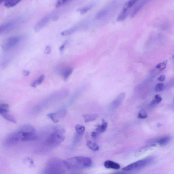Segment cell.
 Here are the masks:
<instances>
[{
  "instance_id": "37",
  "label": "cell",
  "mask_w": 174,
  "mask_h": 174,
  "mask_svg": "<svg viewBox=\"0 0 174 174\" xmlns=\"http://www.w3.org/2000/svg\"><path fill=\"white\" fill-rule=\"evenodd\" d=\"M23 76L27 77L30 74L29 71L28 70H23Z\"/></svg>"
},
{
  "instance_id": "38",
  "label": "cell",
  "mask_w": 174,
  "mask_h": 174,
  "mask_svg": "<svg viewBox=\"0 0 174 174\" xmlns=\"http://www.w3.org/2000/svg\"><path fill=\"white\" fill-rule=\"evenodd\" d=\"M165 75H162L159 76L158 79V80L160 81H163L165 79Z\"/></svg>"
},
{
  "instance_id": "12",
  "label": "cell",
  "mask_w": 174,
  "mask_h": 174,
  "mask_svg": "<svg viewBox=\"0 0 174 174\" xmlns=\"http://www.w3.org/2000/svg\"><path fill=\"white\" fill-rule=\"evenodd\" d=\"M83 26L80 25L76 26L71 27V28L64 31L61 33V35L62 36H69L83 28Z\"/></svg>"
},
{
  "instance_id": "20",
  "label": "cell",
  "mask_w": 174,
  "mask_h": 174,
  "mask_svg": "<svg viewBox=\"0 0 174 174\" xmlns=\"http://www.w3.org/2000/svg\"><path fill=\"white\" fill-rule=\"evenodd\" d=\"M19 131L22 132H35V129L32 125H24L20 128Z\"/></svg>"
},
{
  "instance_id": "40",
  "label": "cell",
  "mask_w": 174,
  "mask_h": 174,
  "mask_svg": "<svg viewBox=\"0 0 174 174\" xmlns=\"http://www.w3.org/2000/svg\"><path fill=\"white\" fill-rule=\"evenodd\" d=\"M52 19L53 20H55V21H56V20L58 19L59 17L57 15H54L53 16H52Z\"/></svg>"
},
{
  "instance_id": "31",
  "label": "cell",
  "mask_w": 174,
  "mask_h": 174,
  "mask_svg": "<svg viewBox=\"0 0 174 174\" xmlns=\"http://www.w3.org/2000/svg\"><path fill=\"white\" fill-rule=\"evenodd\" d=\"M138 1L139 0H129L125 3L124 6L128 8L131 9Z\"/></svg>"
},
{
  "instance_id": "27",
  "label": "cell",
  "mask_w": 174,
  "mask_h": 174,
  "mask_svg": "<svg viewBox=\"0 0 174 174\" xmlns=\"http://www.w3.org/2000/svg\"><path fill=\"white\" fill-rule=\"evenodd\" d=\"M95 4H91L83 8L78 9V11L80 12L81 14L83 15L93 8Z\"/></svg>"
},
{
  "instance_id": "29",
  "label": "cell",
  "mask_w": 174,
  "mask_h": 174,
  "mask_svg": "<svg viewBox=\"0 0 174 174\" xmlns=\"http://www.w3.org/2000/svg\"><path fill=\"white\" fill-rule=\"evenodd\" d=\"M75 128L77 133L80 135L83 134L85 130V128L84 126L80 125H76Z\"/></svg>"
},
{
  "instance_id": "32",
  "label": "cell",
  "mask_w": 174,
  "mask_h": 174,
  "mask_svg": "<svg viewBox=\"0 0 174 174\" xmlns=\"http://www.w3.org/2000/svg\"><path fill=\"white\" fill-rule=\"evenodd\" d=\"M72 0H57L56 6V8H59L66 3H67Z\"/></svg>"
},
{
  "instance_id": "18",
  "label": "cell",
  "mask_w": 174,
  "mask_h": 174,
  "mask_svg": "<svg viewBox=\"0 0 174 174\" xmlns=\"http://www.w3.org/2000/svg\"><path fill=\"white\" fill-rule=\"evenodd\" d=\"M108 127L107 122L104 119L102 120V123L101 125L98 126L96 128V131L98 133L104 132L107 129Z\"/></svg>"
},
{
  "instance_id": "16",
  "label": "cell",
  "mask_w": 174,
  "mask_h": 174,
  "mask_svg": "<svg viewBox=\"0 0 174 174\" xmlns=\"http://www.w3.org/2000/svg\"><path fill=\"white\" fill-rule=\"evenodd\" d=\"M156 146L155 144H151L143 146V147L140 148L136 151L135 153L136 155H141V154L142 155V153H144L146 151H147L149 149L155 147Z\"/></svg>"
},
{
  "instance_id": "8",
  "label": "cell",
  "mask_w": 174,
  "mask_h": 174,
  "mask_svg": "<svg viewBox=\"0 0 174 174\" xmlns=\"http://www.w3.org/2000/svg\"><path fill=\"white\" fill-rule=\"evenodd\" d=\"M22 141H34L37 138V136L35 132H22Z\"/></svg>"
},
{
  "instance_id": "14",
  "label": "cell",
  "mask_w": 174,
  "mask_h": 174,
  "mask_svg": "<svg viewBox=\"0 0 174 174\" xmlns=\"http://www.w3.org/2000/svg\"><path fill=\"white\" fill-rule=\"evenodd\" d=\"M112 6V5L109 6L98 12L95 16V18L97 19H100L106 15L110 11Z\"/></svg>"
},
{
  "instance_id": "22",
  "label": "cell",
  "mask_w": 174,
  "mask_h": 174,
  "mask_svg": "<svg viewBox=\"0 0 174 174\" xmlns=\"http://www.w3.org/2000/svg\"><path fill=\"white\" fill-rule=\"evenodd\" d=\"M87 145L88 147L94 151H97L99 150V146L96 143L92 142L90 140H87Z\"/></svg>"
},
{
  "instance_id": "6",
  "label": "cell",
  "mask_w": 174,
  "mask_h": 174,
  "mask_svg": "<svg viewBox=\"0 0 174 174\" xmlns=\"http://www.w3.org/2000/svg\"><path fill=\"white\" fill-rule=\"evenodd\" d=\"M52 16L51 15H48L40 20L34 27L35 31L36 32H38L40 31L48 23L50 19L52 18Z\"/></svg>"
},
{
  "instance_id": "25",
  "label": "cell",
  "mask_w": 174,
  "mask_h": 174,
  "mask_svg": "<svg viewBox=\"0 0 174 174\" xmlns=\"http://www.w3.org/2000/svg\"><path fill=\"white\" fill-rule=\"evenodd\" d=\"M45 79V76L44 74L40 76L38 79H37L31 84V86L33 87H36L37 86L41 84Z\"/></svg>"
},
{
  "instance_id": "34",
  "label": "cell",
  "mask_w": 174,
  "mask_h": 174,
  "mask_svg": "<svg viewBox=\"0 0 174 174\" xmlns=\"http://www.w3.org/2000/svg\"><path fill=\"white\" fill-rule=\"evenodd\" d=\"M165 87L163 83H159L156 85L155 90L156 91H162L165 89Z\"/></svg>"
},
{
  "instance_id": "23",
  "label": "cell",
  "mask_w": 174,
  "mask_h": 174,
  "mask_svg": "<svg viewBox=\"0 0 174 174\" xmlns=\"http://www.w3.org/2000/svg\"><path fill=\"white\" fill-rule=\"evenodd\" d=\"M162 98L159 95H156L153 100L150 103V106L153 107L160 103L162 100Z\"/></svg>"
},
{
  "instance_id": "1",
  "label": "cell",
  "mask_w": 174,
  "mask_h": 174,
  "mask_svg": "<svg viewBox=\"0 0 174 174\" xmlns=\"http://www.w3.org/2000/svg\"><path fill=\"white\" fill-rule=\"evenodd\" d=\"M65 166L70 170H78L89 168L91 165V159L84 156H76L64 161Z\"/></svg>"
},
{
  "instance_id": "2",
  "label": "cell",
  "mask_w": 174,
  "mask_h": 174,
  "mask_svg": "<svg viewBox=\"0 0 174 174\" xmlns=\"http://www.w3.org/2000/svg\"><path fill=\"white\" fill-rule=\"evenodd\" d=\"M154 160V158L150 156L132 163L125 167L122 170L124 171H130L134 170L141 169L151 164Z\"/></svg>"
},
{
  "instance_id": "30",
  "label": "cell",
  "mask_w": 174,
  "mask_h": 174,
  "mask_svg": "<svg viewBox=\"0 0 174 174\" xmlns=\"http://www.w3.org/2000/svg\"><path fill=\"white\" fill-rule=\"evenodd\" d=\"M148 115L146 111L144 109L140 110L138 114V118L144 119L147 117Z\"/></svg>"
},
{
  "instance_id": "19",
  "label": "cell",
  "mask_w": 174,
  "mask_h": 174,
  "mask_svg": "<svg viewBox=\"0 0 174 174\" xmlns=\"http://www.w3.org/2000/svg\"><path fill=\"white\" fill-rule=\"evenodd\" d=\"M22 0H7L5 2L4 6L6 8H10L15 6Z\"/></svg>"
},
{
  "instance_id": "7",
  "label": "cell",
  "mask_w": 174,
  "mask_h": 174,
  "mask_svg": "<svg viewBox=\"0 0 174 174\" xmlns=\"http://www.w3.org/2000/svg\"><path fill=\"white\" fill-rule=\"evenodd\" d=\"M66 112L65 110H62L56 112L48 114L47 116L53 122L57 123L59 121L60 118L64 117Z\"/></svg>"
},
{
  "instance_id": "9",
  "label": "cell",
  "mask_w": 174,
  "mask_h": 174,
  "mask_svg": "<svg viewBox=\"0 0 174 174\" xmlns=\"http://www.w3.org/2000/svg\"><path fill=\"white\" fill-rule=\"evenodd\" d=\"M130 12V9L124 6L121 12L119 13L117 18L118 22H121L125 20Z\"/></svg>"
},
{
  "instance_id": "26",
  "label": "cell",
  "mask_w": 174,
  "mask_h": 174,
  "mask_svg": "<svg viewBox=\"0 0 174 174\" xmlns=\"http://www.w3.org/2000/svg\"><path fill=\"white\" fill-rule=\"evenodd\" d=\"M12 24L13 23L12 22H9L0 26V34L10 28V27H11Z\"/></svg>"
},
{
  "instance_id": "33",
  "label": "cell",
  "mask_w": 174,
  "mask_h": 174,
  "mask_svg": "<svg viewBox=\"0 0 174 174\" xmlns=\"http://www.w3.org/2000/svg\"><path fill=\"white\" fill-rule=\"evenodd\" d=\"M167 63H168V61H163V62L158 64L156 66V68L157 69L161 70H164L166 67Z\"/></svg>"
},
{
  "instance_id": "10",
  "label": "cell",
  "mask_w": 174,
  "mask_h": 174,
  "mask_svg": "<svg viewBox=\"0 0 174 174\" xmlns=\"http://www.w3.org/2000/svg\"><path fill=\"white\" fill-rule=\"evenodd\" d=\"M150 1V0H142L132 13L130 15V18H134L143 7L146 4V3H147Z\"/></svg>"
},
{
  "instance_id": "11",
  "label": "cell",
  "mask_w": 174,
  "mask_h": 174,
  "mask_svg": "<svg viewBox=\"0 0 174 174\" xmlns=\"http://www.w3.org/2000/svg\"><path fill=\"white\" fill-rule=\"evenodd\" d=\"M125 96V94L124 93H122L119 94L117 98L112 101V108L114 109L117 108L123 100Z\"/></svg>"
},
{
  "instance_id": "36",
  "label": "cell",
  "mask_w": 174,
  "mask_h": 174,
  "mask_svg": "<svg viewBox=\"0 0 174 174\" xmlns=\"http://www.w3.org/2000/svg\"><path fill=\"white\" fill-rule=\"evenodd\" d=\"M51 52V48L49 46H47L45 50V53L46 54H49Z\"/></svg>"
},
{
  "instance_id": "15",
  "label": "cell",
  "mask_w": 174,
  "mask_h": 174,
  "mask_svg": "<svg viewBox=\"0 0 174 174\" xmlns=\"http://www.w3.org/2000/svg\"><path fill=\"white\" fill-rule=\"evenodd\" d=\"M171 136L169 135L164 136L160 138L156 141V142L161 146L166 145L171 140Z\"/></svg>"
},
{
  "instance_id": "5",
  "label": "cell",
  "mask_w": 174,
  "mask_h": 174,
  "mask_svg": "<svg viewBox=\"0 0 174 174\" xmlns=\"http://www.w3.org/2000/svg\"><path fill=\"white\" fill-rule=\"evenodd\" d=\"M20 37L12 36L3 40L1 43V46L4 50H8L15 46L19 42Z\"/></svg>"
},
{
  "instance_id": "28",
  "label": "cell",
  "mask_w": 174,
  "mask_h": 174,
  "mask_svg": "<svg viewBox=\"0 0 174 174\" xmlns=\"http://www.w3.org/2000/svg\"><path fill=\"white\" fill-rule=\"evenodd\" d=\"M9 105L6 104H0V114L5 112H8Z\"/></svg>"
},
{
  "instance_id": "3",
  "label": "cell",
  "mask_w": 174,
  "mask_h": 174,
  "mask_svg": "<svg viewBox=\"0 0 174 174\" xmlns=\"http://www.w3.org/2000/svg\"><path fill=\"white\" fill-rule=\"evenodd\" d=\"M63 133L62 129H57L52 133L47 139V144L50 146H55L60 144L64 139L62 134Z\"/></svg>"
},
{
  "instance_id": "4",
  "label": "cell",
  "mask_w": 174,
  "mask_h": 174,
  "mask_svg": "<svg viewBox=\"0 0 174 174\" xmlns=\"http://www.w3.org/2000/svg\"><path fill=\"white\" fill-rule=\"evenodd\" d=\"M22 133L19 130L14 132L10 134L5 139V144L11 146L16 144L20 141H22Z\"/></svg>"
},
{
  "instance_id": "21",
  "label": "cell",
  "mask_w": 174,
  "mask_h": 174,
  "mask_svg": "<svg viewBox=\"0 0 174 174\" xmlns=\"http://www.w3.org/2000/svg\"><path fill=\"white\" fill-rule=\"evenodd\" d=\"M97 114H87L83 115L85 122L87 123L94 121L98 117Z\"/></svg>"
},
{
  "instance_id": "41",
  "label": "cell",
  "mask_w": 174,
  "mask_h": 174,
  "mask_svg": "<svg viewBox=\"0 0 174 174\" xmlns=\"http://www.w3.org/2000/svg\"><path fill=\"white\" fill-rule=\"evenodd\" d=\"M7 0H0V5H1L3 2H5Z\"/></svg>"
},
{
  "instance_id": "17",
  "label": "cell",
  "mask_w": 174,
  "mask_h": 174,
  "mask_svg": "<svg viewBox=\"0 0 174 174\" xmlns=\"http://www.w3.org/2000/svg\"><path fill=\"white\" fill-rule=\"evenodd\" d=\"M73 69L71 68H66L61 74L62 75L63 79L66 80L73 72Z\"/></svg>"
},
{
  "instance_id": "35",
  "label": "cell",
  "mask_w": 174,
  "mask_h": 174,
  "mask_svg": "<svg viewBox=\"0 0 174 174\" xmlns=\"http://www.w3.org/2000/svg\"><path fill=\"white\" fill-rule=\"evenodd\" d=\"M68 42H69V40H66V41L64 42L63 44L60 47L59 50L61 52H63L65 49V46L66 45V44L68 43Z\"/></svg>"
},
{
  "instance_id": "13",
  "label": "cell",
  "mask_w": 174,
  "mask_h": 174,
  "mask_svg": "<svg viewBox=\"0 0 174 174\" xmlns=\"http://www.w3.org/2000/svg\"><path fill=\"white\" fill-rule=\"evenodd\" d=\"M104 165L106 168L108 169L117 170L121 168L120 165L118 163L110 160H107L105 161Z\"/></svg>"
},
{
  "instance_id": "39",
  "label": "cell",
  "mask_w": 174,
  "mask_h": 174,
  "mask_svg": "<svg viewBox=\"0 0 174 174\" xmlns=\"http://www.w3.org/2000/svg\"><path fill=\"white\" fill-rule=\"evenodd\" d=\"M98 135V133L97 132H92L91 133V135L92 138H96L97 137Z\"/></svg>"
},
{
  "instance_id": "24",
  "label": "cell",
  "mask_w": 174,
  "mask_h": 174,
  "mask_svg": "<svg viewBox=\"0 0 174 174\" xmlns=\"http://www.w3.org/2000/svg\"><path fill=\"white\" fill-rule=\"evenodd\" d=\"M2 117L5 118L6 120L13 123H16V121L14 117L12 116L9 114L8 112H4L1 115Z\"/></svg>"
}]
</instances>
